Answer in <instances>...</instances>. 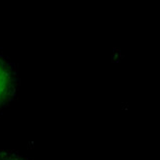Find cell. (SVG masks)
I'll use <instances>...</instances> for the list:
<instances>
[{"label":"cell","instance_id":"obj_1","mask_svg":"<svg viewBox=\"0 0 160 160\" xmlns=\"http://www.w3.org/2000/svg\"><path fill=\"white\" fill-rule=\"evenodd\" d=\"M18 85L19 77L15 65L0 52V110L15 98Z\"/></svg>","mask_w":160,"mask_h":160},{"label":"cell","instance_id":"obj_2","mask_svg":"<svg viewBox=\"0 0 160 160\" xmlns=\"http://www.w3.org/2000/svg\"><path fill=\"white\" fill-rule=\"evenodd\" d=\"M0 160H30L17 151L0 149Z\"/></svg>","mask_w":160,"mask_h":160}]
</instances>
